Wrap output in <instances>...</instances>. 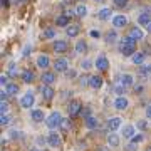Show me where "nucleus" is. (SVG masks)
I'll list each match as a JSON object with an SVG mask.
<instances>
[{
	"instance_id": "9",
	"label": "nucleus",
	"mask_w": 151,
	"mask_h": 151,
	"mask_svg": "<svg viewBox=\"0 0 151 151\" xmlns=\"http://www.w3.org/2000/svg\"><path fill=\"white\" fill-rule=\"evenodd\" d=\"M40 94H42V97L45 99V101H50V99L55 96V91H54L50 86H45V84H42V86H40Z\"/></svg>"
},
{
	"instance_id": "48",
	"label": "nucleus",
	"mask_w": 151,
	"mask_h": 151,
	"mask_svg": "<svg viewBox=\"0 0 151 151\" xmlns=\"http://www.w3.org/2000/svg\"><path fill=\"white\" fill-rule=\"evenodd\" d=\"M146 118L151 119V106H148V108H146Z\"/></svg>"
},
{
	"instance_id": "47",
	"label": "nucleus",
	"mask_w": 151,
	"mask_h": 151,
	"mask_svg": "<svg viewBox=\"0 0 151 151\" xmlns=\"http://www.w3.org/2000/svg\"><path fill=\"white\" fill-rule=\"evenodd\" d=\"M19 136H20V134H19V131H15V129L10 131V138H19Z\"/></svg>"
},
{
	"instance_id": "17",
	"label": "nucleus",
	"mask_w": 151,
	"mask_h": 151,
	"mask_svg": "<svg viewBox=\"0 0 151 151\" xmlns=\"http://www.w3.org/2000/svg\"><path fill=\"white\" fill-rule=\"evenodd\" d=\"M79 32H81V27H79V25H74V24H70L69 27L65 29V34H67V37H69V39L77 37Z\"/></svg>"
},
{
	"instance_id": "51",
	"label": "nucleus",
	"mask_w": 151,
	"mask_h": 151,
	"mask_svg": "<svg viewBox=\"0 0 151 151\" xmlns=\"http://www.w3.org/2000/svg\"><path fill=\"white\" fill-rule=\"evenodd\" d=\"M62 126H64V128H70V123L67 119H64V121H62Z\"/></svg>"
},
{
	"instance_id": "53",
	"label": "nucleus",
	"mask_w": 151,
	"mask_h": 151,
	"mask_svg": "<svg viewBox=\"0 0 151 151\" xmlns=\"http://www.w3.org/2000/svg\"><path fill=\"white\" fill-rule=\"evenodd\" d=\"M2 5H4V7H9V0H2Z\"/></svg>"
},
{
	"instance_id": "3",
	"label": "nucleus",
	"mask_w": 151,
	"mask_h": 151,
	"mask_svg": "<svg viewBox=\"0 0 151 151\" xmlns=\"http://www.w3.org/2000/svg\"><path fill=\"white\" fill-rule=\"evenodd\" d=\"M67 111H69L70 118H76V116H77V114H81V111H82V103H81V101H77V99L70 101L69 106H67Z\"/></svg>"
},
{
	"instance_id": "38",
	"label": "nucleus",
	"mask_w": 151,
	"mask_h": 151,
	"mask_svg": "<svg viewBox=\"0 0 151 151\" xmlns=\"http://www.w3.org/2000/svg\"><path fill=\"white\" fill-rule=\"evenodd\" d=\"M124 91H126V87H124V86H121V84H118V86L114 87V92L118 94V97H119V96H123V94H124Z\"/></svg>"
},
{
	"instance_id": "30",
	"label": "nucleus",
	"mask_w": 151,
	"mask_h": 151,
	"mask_svg": "<svg viewBox=\"0 0 151 151\" xmlns=\"http://www.w3.org/2000/svg\"><path fill=\"white\" fill-rule=\"evenodd\" d=\"M118 40V34H116V30H111V32L106 34V42L108 44H114Z\"/></svg>"
},
{
	"instance_id": "18",
	"label": "nucleus",
	"mask_w": 151,
	"mask_h": 151,
	"mask_svg": "<svg viewBox=\"0 0 151 151\" xmlns=\"http://www.w3.org/2000/svg\"><path fill=\"white\" fill-rule=\"evenodd\" d=\"M55 25L67 29L70 25V15H59L57 19H55Z\"/></svg>"
},
{
	"instance_id": "23",
	"label": "nucleus",
	"mask_w": 151,
	"mask_h": 151,
	"mask_svg": "<svg viewBox=\"0 0 151 151\" xmlns=\"http://www.w3.org/2000/svg\"><path fill=\"white\" fill-rule=\"evenodd\" d=\"M37 65L40 69H47L49 65H50V59H49L47 55H39L37 57Z\"/></svg>"
},
{
	"instance_id": "4",
	"label": "nucleus",
	"mask_w": 151,
	"mask_h": 151,
	"mask_svg": "<svg viewBox=\"0 0 151 151\" xmlns=\"http://www.w3.org/2000/svg\"><path fill=\"white\" fill-rule=\"evenodd\" d=\"M34 103H35V97H34V92H25L24 96L20 97V106L24 109H29V108H32Z\"/></svg>"
},
{
	"instance_id": "5",
	"label": "nucleus",
	"mask_w": 151,
	"mask_h": 151,
	"mask_svg": "<svg viewBox=\"0 0 151 151\" xmlns=\"http://www.w3.org/2000/svg\"><path fill=\"white\" fill-rule=\"evenodd\" d=\"M54 72H67V67H69V60L65 57H59V59L54 60Z\"/></svg>"
},
{
	"instance_id": "54",
	"label": "nucleus",
	"mask_w": 151,
	"mask_h": 151,
	"mask_svg": "<svg viewBox=\"0 0 151 151\" xmlns=\"http://www.w3.org/2000/svg\"><path fill=\"white\" fill-rule=\"evenodd\" d=\"M146 30H148V32L151 34V22H150V25H148V27H146Z\"/></svg>"
},
{
	"instance_id": "13",
	"label": "nucleus",
	"mask_w": 151,
	"mask_h": 151,
	"mask_svg": "<svg viewBox=\"0 0 151 151\" xmlns=\"http://www.w3.org/2000/svg\"><path fill=\"white\" fill-rule=\"evenodd\" d=\"M121 118H118V116H114V118H111V119H108V129L109 131H116V129H119L121 128Z\"/></svg>"
},
{
	"instance_id": "32",
	"label": "nucleus",
	"mask_w": 151,
	"mask_h": 151,
	"mask_svg": "<svg viewBox=\"0 0 151 151\" xmlns=\"http://www.w3.org/2000/svg\"><path fill=\"white\" fill-rule=\"evenodd\" d=\"M76 15L77 17H86L87 15V9L84 5H79L77 9H76Z\"/></svg>"
},
{
	"instance_id": "16",
	"label": "nucleus",
	"mask_w": 151,
	"mask_h": 151,
	"mask_svg": "<svg viewBox=\"0 0 151 151\" xmlns=\"http://www.w3.org/2000/svg\"><path fill=\"white\" fill-rule=\"evenodd\" d=\"M133 82H134V77L131 74H121L119 76V84L124 87H128V86H133Z\"/></svg>"
},
{
	"instance_id": "35",
	"label": "nucleus",
	"mask_w": 151,
	"mask_h": 151,
	"mask_svg": "<svg viewBox=\"0 0 151 151\" xmlns=\"http://www.w3.org/2000/svg\"><path fill=\"white\" fill-rule=\"evenodd\" d=\"M141 76H151V65H139Z\"/></svg>"
},
{
	"instance_id": "40",
	"label": "nucleus",
	"mask_w": 151,
	"mask_h": 151,
	"mask_svg": "<svg viewBox=\"0 0 151 151\" xmlns=\"http://www.w3.org/2000/svg\"><path fill=\"white\" fill-rule=\"evenodd\" d=\"M81 65H82V69H91V67H92V62H91V60H87V59H86Z\"/></svg>"
},
{
	"instance_id": "33",
	"label": "nucleus",
	"mask_w": 151,
	"mask_h": 151,
	"mask_svg": "<svg viewBox=\"0 0 151 151\" xmlns=\"http://www.w3.org/2000/svg\"><path fill=\"white\" fill-rule=\"evenodd\" d=\"M7 76H9V77H15V76H17V65L15 64L9 65V69H7Z\"/></svg>"
},
{
	"instance_id": "46",
	"label": "nucleus",
	"mask_w": 151,
	"mask_h": 151,
	"mask_svg": "<svg viewBox=\"0 0 151 151\" xmlns=\"http://www.w3.org/2000/svg\"><path fill=\"white\" fill-rule=\"evenodd\" d=\"M65 74H67V77H76V70H67V72H65Z\"/></svg>"
},
{
	"instance_id": "59",
	"label": "nucleus",
	"mask_w": 151,
	"mask_h": 151,
	"mask_svg": "<svg viewBox=\"0 0 151 151\" xmlns=\"http://www.w3.org/2000/svg\"><path fill=\"white\" fill-rule=\"evenodd\" d=\"M79 2H84V0H79Z\"/></svg>"
},
{
	"instance_id": "44",
	"label": "nucleus",
	"mask_w": 151,
	"mask_h": 151,
	"mask_svg": "<svg viewBox=\"0 0 151 151\" xmlns=\"http://www.w3.org/2000/svg\"><path fill=\"white\" fill-rule=\"evenodd\" d=\"M139 129H146L148 128V124H146V121H138V124H136Z\"/></svg>"
},
{
	"instance_id": "29",
	"label": "nucleus",
	"mask_w": 151,
	"mask_h": 151,
	"mask_svg": "<svg viewBox=\"0 0 151 151\" xmlns=\"http://www.w3.org/2000/svg\"><path fill=\"white\" fill-rule=\"evenodd\" d=\"M87 50V44L84 42V40H77V44H76V52H79V54H82V52H86Z\"/></svg>"
},
{
	"instance_id": "43",
	"label": "nucleus",
	"mask_w": 151,
	"mask_h": 151,
	"mask_svg": "<svg viewBox=\"0 0 151 151\" xmlns=\"http://www.w3.org/2000/svg\"><path fill=\"white\" fill-rule=\"evenodd\" d=\"M7 97H9V92L4 89V91L0 92V101H7Z\"/></svg>"
},
{
	"instance_id": "2",
	"label": "nucleus",
	"mask_w": 151,
	"mask_h": 151,
	"mask_svg": "<svg viewBox=\"0 0 151 151\" xmlns=\"http://www.w3.org/2000/svg\"><path fill=\"white\" fill-rule=\"evenodd\" d=\"M62 116H60L59 111H54V113H50L47 116V119H45V124H47L49 129H57L59 126H62Z\"/></svg>"
},
{
	"instance_id": "25",
	"label": "nucleus",
	"mask_w": 151,
	"mask_h": 151,
	"mask_svg": "<svg viewBox=\"0 0 151 151\" xmlns=\"http://www.w3.org/2000/svg\"><path fill=\"white\" fill-rule=\"evenodd\" d=\"M30 118H32L34 121H35V123H40L42 119H45V116H44L42 109H34L32 114H30Z\"/></svg>"
},
{
	"instance_id": "39",
	"label": "nucleus",
	"mask_w": 151,
	"mask_h": 151,
	"mask_svg": "<svg viewBox=\"0 0 151 151\" xmlns=\"http://www.w3.org/2000/svg\"><path fill=\"white\" fill-rule=\"evenodd\" d=\"M126 4H128V0H114V5L119 7V9H121V7H124Z\"/></svg>"
},
{
	"instance_id": "52",
	"label": "nucleus",
	"mask_w": 151,
	"mask_h": 151,
	"mask_svg": "<svg viewBox=\"0 0 151 151\" xmlns=\"http://www.w3.org/2000/svg\"><path fill=\"white\" fill-rule=\"evenodd\" d=\"M128 151H136V150H134V145H133V143H131V145H128Z\"/></svg>"
},
{
	"instance_id": "41",
	"label": "nucleus",
	"mask_w": 151,
	"mask_h": 151,
	"mask_svg": "<svg viewBox=\"0 0 151 151\" xmlns=\"http://www.w3.org/2000/svg\"><path fill=\"white\" fill-rule=\"evenodd\" d=\"M141 141H143V136H141V134H136L134 138L131 139V143H133V145H136V143H141Z\"/></svg>"
},
{
	"instance_id": "11",
	"label": "nucleus",
	"mask_w": 151,
	"mask_h": 151,
	"mask_svg": "<svg viewBox=\"0 0 151 151\" xmlns=\"http://www.w3.org/2000/svg\"><path fill=\"white\" fill-rule=\"evenodd\" d=\"M129 106V101L126 99L124 96H119L116 97V101H114V108L118 109V111H124V109Z\"/></svg>"
},
{
	"instance_id": "21",
	"label": "nucleus",
	"mask_w": 151,
	"mask_h": 151,
	"mask_svg": "<svg viewBox=\"0 0 151 151\" xmlns=\"http://www.w3.org/2000/svg\"><path fill=\"white\" fill-rule=\"evenodd\" d=\"M134 133H136V129H134V126H131V124H128V126H124L123 128V136L124 138H128V139H133L134 138Z\"/></svg>"
},
{
	"instance_id": "12",
	"label": "nucleus",
	"mask_w": 151,
	"mask_h": 151,
	"mask_svg": "<svg viewBox=\"0 0 151 151\" xmlns=\"http://www.w3.org/2000/svg\"><path fill=\"white\" fill-rule=\"evenodd\" d=\"M96 69H99V70H106L109 67V60H108V57H104V55H99L96 59Z\"/></svg>"
},
{
	"instance_id": "6",
	"label": "nucleus",
	"mask_w": 151,
	"mask_h": 151,
	"mask_svg": "<svg viewBox=\"0 0 151 151\" xmlns=\"http://www.w3.org/2000/svg\"><path fill=\"white\" fill-rule=\"evenodd\" d=\"M47 145L50 146V148H60L62 146V139H60V136L59 133H49L47 136Z\"/></svg>"
},
{
	"instance_id": "20",
	"label": "nucleus",
	"mask_w": 151,
	"mask_h": 151,
	"mask_svg": "<svg viewBox=\"0 0 151 151\" xmlns=\"http://www.w3.org/2000/svg\"><path fill=\"white\" fill-rule=\"evenodd\" d=\"M111 15H113V10H111L109 7H104V9H101V10L97 12V17H99L101 20H109Z\"/></svg>"
},
{
	"instance_id": "24",
	"label": "nucleus",
	"mask_w": 151,
	"mask_h": 151,
	"mask_svg": "<svg viewBox=\"0 0 151 151\" xmlns=\"http://www.w3.org/2000/svg\"><path fill=\"white\" fill-rule=\"evenodd\" d=\"M145 57H146L145 52H136V54L131 57V60H133V64H134V65H143V62H145Z\"/></svg>"
},
{
	"instance_id": "37",
	"label": "nucleus",
	"mask_w": 151,
	"mask_h": 151,
	"mask_svg": "<svg viewBox=\"0 0 151 151\" xmlns=\"http://www.w3.org/2000/svg\"><path fill=\"white\" fill-rule=\"evenodd\" d=\"M9 113V104L7 101H0V114H7Z\"/></svg>"
},
{
	"instance_id": "57",
	"label": "nucleus",
	"mask_w": 151,
	"mask_h": 151,
	"mask_svg": "<svg viewBox=\"0 0 151 151\" xmlns=\"http://www.w3.org/2000/svg\"><path fill=\"white\" fill-rule=\"evenodd\" d=\"M30 151H39V150H35V148H34V150H30Z\"/></svg>"
},
{
	"instance_id": "55",
	"label": "nucleus",
	"mask_w": 151,
	"mask_h": 151,
	"mask_svg": "<svg viewBox=\"0 0 151 151\" xmlns=\"http://www.w3.org/2000/svg\"><path fill=\"white\" fill-rule=\"evenodd\" d=\"M94 2H104V0H94Z\"/></svg>"
},
{
	"instance_id": "26",
	"label": "nucleus",
	"mask_w": 151,
	"mask_h": 151,
	"mask_svg": "<svg viewBox=\"0 0 151 151\" xmlns=\"http://www.w3.org/2000/svg\"><path fill=\"white\" fill-rule=\"evenodd\" d=\"M108 145L113 146V148H116V146H119V136L114 134V133H111V134L108 136Z\"/></svg>"
},
{
	"instance_id": "8",
	"label": "nucleus",
	"mask_w": 151,
	"mask_h": 151,
	"mask_svg": "<svg viewBox=\"0 0 151 151\" xmlns=\"http://www.w3.org/2000/svg\"><path fill=\"white\" fill-rule=\"evenodd\" d=\"M113 25L116 29H123L128 25V19H126V15H123V14H119V15H114L113 17Z\"/></svg>"
},
{
	"instance_id": "22",
	"label": "nucleus",
	"mask_w": 151,
	"mask_h": 151,
	"mask_svg": "<svg viewBox=\"0 0 151 151\" xmlns=\"http://www.w3.org/2000/svg\"><path fill=\"white\" fill-rule=\"evenodd\" d=\"M20 77H22V81H24V82H34V79H35L34 72H32V70H29V69H24V70H22Z\"/></svg>"
},
{
	"instance_id": "1",
	"label": "nucleus",
	"mask_w": 151,
	"mask_h": 151,
	"mask_svg": "<svg viewBox=\"0 0 151 151\" xmlns=\"http://www.w3.org/2000/svg\"><path fill=\"white\" fill-rule=\"evenodd\" d=\"M119 50L124 57H133L136 54V40L131 37H123L119 40Z\"/></svg>"
},
{
	"instance_id": "56",
	"label": "nucleus",
	"mask_w": 151,
	"mask_h": 151,
	"mask_svg": "<svg viewBox=\"0 0 151 151\" xmlns=\"http://www.w3.org/2000/svg\"><path fill=\"white\" fill-rule=\"evenodd\" d=\"M146 151H151V146H150V148H148V150H146Z\"/></svg>"
},
{
	"instance_id": "49",
	"label": "nucleus",
	"mask_w": 151,
	"mask_h": 151,
	"mask_svg": "<svg viewBox=\"0 0 151 151\" xmlns=\"http://www.w3.org/2000/svg\"><path fill=\"white\" fill-rule=\"evenodd\" d=\"M25 2H29V0H14L15 5H22V4H25Z\"/></svg>"
},
{
	"instance_id": "7",
	"label": "nucleus",
	"mask_w": 151,
	"mask_h": 151,
	"mask_svg": "<svg viewBox=\"0 0 151 151\" xmlns=\"http://www.w3.org/2000/svg\"><path fill=\"white\" fill-rule=\"evenodd\" d=\"M40 79H42V84L50 86V84H54L55 82V72H52V70H45V72H42Z\"/></svg>"
},
{
	"instance_id": "36",
	"label": "nucleus",
	"mask_w": 151,
	"mask_h": 151,
	"mask_svg": "<svg viewBox=\"0 0 151 151\" xmlns=\"http://www.w3.org/2000/svg\"><path fill=\"white\" fill-rule=\"evenodd\" d=\"M9 123H10V116L9 114H0V124L2 126H7Z\"/></svg>"
},
{
	"instance_id": "19",
	"label": "nucleus",
	"mask_w": 151,
	"mask_h": 151,
	"mask_svg": "<svg viewBox=\"0 0 151 151\" xmlns=\"http://www.w3.org/2000/svg\"><path fill=\"white\" fill-rule=\"evenodd\" d=\"M151 22V12H143L139 17H138V24L139 25H145V27H148Z\"/></svg>"
},
{
	"instance_id": "31",
	"label": "nucleus",
	"mask_w": 151,
	"mask_h": 151,
	"mask_svg": "<svg viewBox=\"0 0 151 151\" xmlns=\"http://www.w3.org/2000/svg\"><path fill=\"white\" fill-rule=\"evenodd\" d=\"M42 37L44 39H54L55 37V30L54 29H44L42 30Z\"/></svg>"
},
{
	"instance_id": "10",
	"label": "nucleus",
	"mask_w": 151,
	"mask_h": 151,
	"mask_svg": "<svg viewBox=\"0 0 151 151\" xmlns=\"http://www.w3.org/2000/svg\"><path fill=\"white\" fill-rule=\"evenodd\" d=\"M52 49H54V52L64 54V52H67L69 45H67V42H65V40H55V42L52 44Z\"/></svg>"
},
{
	"instance_id": "50",
	"label": "nucleus",
	"mask_w": 151,
	"mask_h": 151,
	"mask_svg": "<svg viewBox=\"0 0 151 151\" xmlns=\"http://www.w3.org/2000/svg\"><path fill=\"white\" fill-rule=\"evenodd\" d=\"M22 54H24V55H29V54H30V45L24 49V52H22Z\"/></svg>"
},
{
	"instance_id": "14",
	"label": "nucleus",
	"mask_w": 151,
	"mask_h": 151,
	"mask_svg": "<svg viewBox=\"0 0 151 151\" xmlns=\"http://www.w3.org/2000/svg\"><path fill=\"white\" fill-rule=\"evenodd\" d=\"M128 37H131L133 40H141V39L145 37V34H143V30H141L139 27H131Z\"/></svg>"
},
{
	"instance_id": "34",
	"label": "nucleus",
	"mask_w": 151,
	"mask_h": 151,
	"mask_svg": "<svg viewBox=\"0 0 151 151\" xmlns=\"http://www.w3.org/2000/svg\"><path fill=\"white\" fill-rule=\"evenodd\" d=\"M91 114H92V109L89 108V106H86V108H82V111H81V116H82V119H87V118H91Z\"/></svg>"
},
{
	"instance_id": "15",
	"label": "nucleus",
	"mask_w": 151,
	"mask_h": 151,
	"mask_svg": "<svg viewBox=\"0 0 151 151\" xmlns=\"http://www.w3.org/2000/svg\"><path fill=\"white\" fill-rule=\"evenodd\" d=\"M101 86H103V77L101 76H89V87L99 89Z\"/></svg>"
},
{
	"instance_id": "45",
	"label": "nucleus",
	"mask_w": 151,
	"mask_h": 151,
	"mask_svg": "<svg viewBox=\"0 0 151 151\" xmlns=\"http://www.w3.org/2000/svg\"><path fill=\"white\" fill-rule=\"evenodd\" d=\"M91 37L99 39V37H101V34H99V30H91Z\"/></svg>"
},
{
	"instance_id": "58",
	"label": "nucleus",
	"mask_w": 151,
	"mask_h": 151,
	"mask_svg": "<svg viewBox=\"0 0 151 151\" xmlns=\"http://www.w3.org/2000/svg\"><path fill=\"white\" fill-rule=\"evenodd\" d=\"M101 151H108V150H101Z\"/></svg>"
},
{
	"instance_id": "42",
	"label": "nucleus",
	"mask_w": 151,
	"mask_h": 151,
	"mask_svg": "<svg viewBox=\"0 0 151 151\" xmlns=\"http://www.w3.org/2000/svg\"><path fill=\"white\" fill-rule=\"evenodd\" d=\"M0 84H2V86H7V84H9V77H7V76H0Z\"/></svg>"
},
{
	"instance_id": "28",
	"label": "nucleus",
	"mask_w": 151,
	"mask_h": 151,
	"mask_svg": "<svg viewBox=\"0 0 151 151\" xmlns=\"http://www.w3.org/2000/svg\"><path fill=\"white\" fill-rule=\"evenodd\" d=\"M84 123H86V126L89 128V129H96L97 128V119L94 118V116H91V118H87V119H84Z\"/></svg>"
},
{
	"instance_id": "27",
	"label": "nucleus",
	"mask_w": 151,
	"mask_h": 151,
	"mask_svg": "<svg viewBox=\"0 0 151 151\" xmlns=\"http://www.w3.org/2000/svg\"><path fill=\"white\" fill-rule=\"evenodd\" d=\"M5 91L9 92V96H15L17 92H19V86L14 84V82H9V84L5 86Z\"/></svg>"
}]
</instances>
